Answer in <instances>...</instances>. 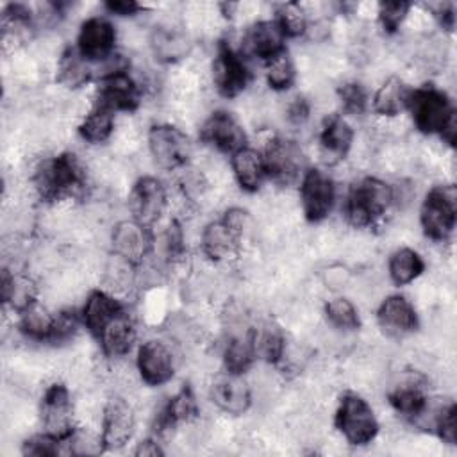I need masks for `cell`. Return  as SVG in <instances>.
Returning a JSON list of instances; mask_svg holds the SVG:
<instances>
[{"instance_id": "44", "label": "cell", "mask_w": 457, "mask_h": 457, "mask_svg": "<svg viewBox=\"0 0 457 457\" xmlns=\"http://www.w3.org/2000/svg\"><path fill=\"white\" fill-rule=\"evenodd\" d=\"M311 114V104L303 96L293 98V102L287 105V120L293 125H302L309 120Z\"/></svg>"}, {"instance_id": "16", "label": "cell", "mask_w": 457, "mask_h": 457, "mask_svg": "<svg viewBox=\"0 0 457 457\" xmlns=\"http://www.w3.org/2000/svg\"><path fill=\"white\" fill-rule=\"evenodd\" d=\"M114 45L116 29L107 18L91 16L80 23L75 50L89 64L114 57Z\"/></svg>"}, {"instance_id": "47", "label": "cell", "mask_w": 457, "mask_h": 457, "mask_svg": "<svg viewBox=\"0 0 457 457\" xmlns=\"http://www.w3.org/2000/svg\"><path fill=\"white\" fill-rule=\"evenodd\" d=\"M164 450L161 448L157 437H146L141 443H137L134 455L137 457H155V455H162Z\"/></svg>"}, {"instance_id": "38", "label": "cell", "mask_w": 457, "mask_h": 457, "mask_svg": "<svg viewBox=\"0 0 457 457\" xmlns=\"http://www.w3.org/2000/svg\"><path fill=\"white\" fill-rule=\"evenodd\" d=\"M296 82V68L293 59L287 54L278 55L277 59L266 64V84L273 91H287Z\"/></svg>"}, {"instance_id": "34", "label": "cell", "mask_w": 457, "mask_h": 457, "mask_svg": "<svg viewBox=\"0 0 457 457\" xmlns=\"http://www.w3.org/2000/svg\"><path fill=\"white\" fill-rule=\"evenodd\" d=\"M221 359H223L225 373L243 377L257 359L250 332L245 334V336L230 337L227 341L225 348H223V357Z\"/></svg>"}, {"instance_id": "9", "label": "cell", "mask_w": 457, "mask_h": 457, "mask_svg": "<svg viewBox=\"0 0 457 457\" xmlns=\"http://www.w3.org/2000/svg\"><path fill=\"white\" fill-rule=\"evenodd\" d=\"M168 205V195L166 187L161 179L145 175L139 177L127 198V207L130 212V220L136 223L150 228L154 227L161 216L164 214V209Z\"/></svg>"}, {"instance_id": "2", "label": "cell", "mask_w": 457, "mask_h": 457, "mask_svg": "<svg viewBox=\"0 0 457 457\" xmlns=\"http://www.w3.org/2000/svg\"><path fill=\"white\" fill-rule=\"evenodd\" d=\"M32 184L43 202L54 204L79 195L84 189V170L71 152L43 159L32 175Z\"/></svg>"}, {"instance_id": "22", "label": "cell", "mask_w": 457, "mask_h": 457, "mask_svg": "<svg viewBox=\"0 0 457 457\" xmlns=\"http://www.w3.org/2000/svg\"><path fill=\"white\" fill-rule=\"evenodd\" d=\"M211 400L225 414L239 416L250 409L252 393L248 384L243 380V377L225 373L223 377L212 382Z\"/></svg>"}, {"instance_id": "25", "label": "cell", "mask_w": 457, "mask_h": 457, "mask_svg": "<svg viewBox=\"0 0 457 457\" xmlns=\"http://www.w3.org/2000/svg\"><path fill=\"white\" fill-rule=\"evenodd\" d=\"M198 416V403L191 386L184 384L161 409L155 420V432L162 436L180 423H187Z\"/></svg>"}, {"instance_id": "45", "label": "cell", "mask_w": 457, "mask_h": 457, "mask_svg": "<svg viewBox=\"0 0 457 457\" xmlns=\"http://www.w3.org/2000/svg\"><path fill=\"white\" fill-rule=\"evenodd\" d=\"M104 7L109 11V14L114 16H134L145 9L136 0H109L104 4Z\"/></svg>"}, {"instance_id": "18", "label": "cell", "mask_w": 457, "mask_h": 457, "mask_svg": "<svg viewBox=\"0 0 457 457\" xmlns=\"http://www.w3.org/2000/svg\"><path fill=\"white\" fill-rule=\"evenodd\" d=\"M377 323L384 336L402 339L418 330L420 318L414 305L403 295H389L377 309Z\"/></svg>"}, {"instance_id": "3", "label": "cell", "mask_w": 457, "mask_h": 457, "mask_svg": "<svg viewBox=\"0 0 457 457\" xmlns=\"http://www.w3.org/2000/svg\"><path fill=\"white\" fill-rule=\"evenodd\" d=\"M393 200L395 193L387 182L378 177H362L346 195V220L353 228L371 227L389 211Z\"/></svg>"}, {"instance_id": "33", "label": "cell", "mask_w": 457, "mask_h": 457, "mask_svg": "<svg viewBox=\"0 0 457 457\" xmlns=\"http://www.w3.org/2000/svg\"><path fill=\"white\" fill-rule=\"evenodd\" d=\"M114 114L111 109L95 104L79 125V136L91 145L105 143L114 130Z\"/></svg>"}, {"instance_id": "8", "label": "cell", "mask_w": 457, "mask_h": 457, "mask_svg": "<svg viewBox=\"0 0 457 457\" xmlns=\"http://www.w3.org/2000/svg\"><path fill=\"white\" fill-rule=\"evenodd\" d=\"M148 150L154 162L162 170L184 168L191 157V141L171 123H155L148 129Z\"/></svg>"}, {"instance_id": "4", "label": "cell", "mask_w": 457, "mask_h": 457, "mask_svg": "<svg viewBox=\"0 0 457 457\" xmlns=\"http://www.w3.org/2000/svg\"><path fill=\"white\" fill-rule=\"evenodd\" d=\"M334 425L337 432L353 446L370 445L378 434V420L373 407L357 393H345L339 398Z\"/></svg>"}, {"instance_id": "32", "label": "cell", "mask_w": 457, "mask_h": 457, "mask_svg": "<svg viewBox=\"0 0 457 457\" xmlns=\"http://www.w3.org/2000/svg\"><path fill=\"white\" fill-rule=\"evenodd\" d=\"M150 46L159 62H175L187 54V39L171 27H155L150 37Z\"/></svg>"}, {"instance_id": "37", "label": "cell", "mask_w": 457, "mask_h": 457, "mask_svg": "<svg viewBox=\"0 0 457 457\" xmlns=\"http://www.w3.org/2000/svg\"><path fill=\"white\" fill-rule=\"evenodd\" d=\"M325 318L337 330L353 332L361 327V316L357 307L343 296L332 298L325 303Z\"/></svg>"}, {"instance_id": "26", "label": "cell", "mask_w": 457, "mask_h": 457, "mask_svg": "<svg viewBox=\"0 0 457 457\" xmlns=\"http://www.w3.org/2000/svg\"><path fill=\"white\" fill-rule=\"evenodd\" d=\"M411 91H412V87H409V84L403 79H400L396 75L386 79L377 87V91L371 98L373 112L378 116H386V118H395V116L402 114L403 111H407Z\"/></svg>"}, {"instance_id": "24", "label": "cell", "mask_w": 457, "mask_h": 457, "mask_svg": "<svg viewBox=\"0 0 457 457\" xmlns=\"http://www.w3.org/2000/svg\"><path fill=\"white\" fill-rule=\"evenodd\" d=\"M121 311H125V307L118 298L102 289H95L87 295L80 309V320L86 330L96 339L105 325Z\"/></svg>"}, {"instance_id": "1", "label": "cell", "mask_w": 457, "mask_h": 457, "mask_svg": "<svg viewBox=\"0 0 457 457\" xmlns=\"http://www.w3.org/2000/svg\"><path fill=\"white\" fill-rule=\"evenodd\" d=\"M414 127L427 136H439L450 146L455 145L457 136V120L455 109L448 95L432 86L425 84L421 87H414L411 91L409 105Z\"/></svg>"}, {"instance_id": "40", "label": "cell", "mask_w": 457, "mask_h": 457, "mask_svg": "<svg viewBox=\"0 0 457 457\" xmlns=\"http://www.w3.org/2000/svg\"><path fill=\"white\" fill-rule=\"evenodd\" d=\"M412 4L411 2H380L377 18L386 34H395L405 21Z\"/></svg>"}, {"instance_id": "36", "label": "cell", "mask_w": 457, "mask_h": 457, "mask_svg": "<svg viewBox=\"0 0 457 457\" xmlns=\"http://www.w3.org/2000/svg\"><path fill=\"white\" fill-rule=\"evenodd\" d=\"M275 23L284 37H300L307 30V14L296 2H282L275 5Z\"/></svg>"}, {"instance_id": "35", "label": "cell", "mask_w": 457, "mask_h": 457, "mask_svg": "<svg viewBox=\"0 0 457 457\" xmlns=\"http://www.w3.org/2000/svg\"><path fill=\"white\" fill-rule=\"evenodd\" d=\"M57 79L66 87H80L91 79L89 62L84 61L79 52L73 48H66L59 61V73Z\"/></svg>"}, {"instance_id": "12", "label": "cell", "mask_w": 457, "mask_h": 457, "mask_svg": "<svg viewBox=\"0 0 457 457\" xmlns=\"http://www.w3.org/2000/svg\"><path fill=\"white\" fill-rule=\"evenodd\" d=\"M39 414L43 428L50 436L66 443L75 434L73 403L64 384L55 382L45 389L39 403Z\"/></svg>"}, {"instance_id": "14", "label": "cell", "mask_w": 457, "mask_h": 457, "mask_svg": "<svg viewBox=\"0 0 457 457\" xmlns=\"http://www.w3.org/2000/svg\"><path fill=\"white\" fill-rule=\"evenodd\" d=\"M136 428V414L132 405L121 398L112 396L104 405L102 432H100V452H112L125 446Z\"/></svg>"}, {"instance_id": "17", "label": "cell", "mask_w": 457, "mask_h": 457, "mask_svg": "<svg viewBox=\"0 0 457 457\" xmlns=\"http://www.w3.org/2000/svg\"><path fill=\"white\" fill-rule=\"evenodd\" d=\"M198 136L204 145L228 155L248 146L245 129L228 111L223 109L209 114V118L202 123Z\"/></svg>"}, {"instance_id": "6", "label": "cell", "mask_w": 457, "mask_h": 457, "mask_svg": "<svg viewBox=\"0 0 457 457\" xmlns=\"http://www.w3.org/2000/svg\"><path fill=\"white\" fill-rule=\"evenodd\" d=\"M246 221L248 212L239 207H232L225 211L221 220L207 223L200 237L204 255L214 262L236 255L243 239Z\"/></svg>"}, {"instance_id": "43", "label": "cell", "mask_w": 457, "mask_h": 457, "mask_svg": "<svg viewBox=\"0 0 457 457\" xmlns=\"http://www.w3.org/2000/svg\"><path fill=\"white\" fill-rule=\"evenodd\" d=\"M82 325V320H80V314L73 312V311H62L55 316V325H54V332H52V337H50V343L54 345H61V343H66L70 341L79 327Z\"/></svg>"}, {"instance_id": "7", "label": "cell", "mask_w": 457, "mask_h": 457, "mask_svg": "<svg viewBox=\"0 0 457 457\" xmlns=\"http://www.w3.org/2000/svg\"><path fill=\"white\" fill-rule=\"evenodd\" d=\"M262 155L264 170H266V179L273 180L275 184L280 186H289L302 179L303 175V152L300 145L293 139L277 136L271 137L266 146Z\"/></svg>"}, {"instance_id": "31", "label": "cell", "mask_w": 457, "mask_h": 457, "mask_svg": "<svg viewBox=\"0 0 457 457\" xmlns=\"http://www.w3.org/2000/svg\"><path fill=\"white\" fill-rule=\"evenodd\" d=\"M387 402L389 405L403 418L414 420L421 416L427 409V396L416 382H403L400 386H395L387 393Z\"/></svg>"}, {"instance_id": "23", "label": "cell", "mask_w": 457, "mask_h": 457, "mask_svg": "<svg viewBox=\"0 0 457 457\" xmlns=\"http://www.w3.org/2000/svg\"><path fill=\"white\" fill-rule=\"evenodd\" d=\"M136 337H137V332H136L134 320L127 311H121L105 325V328L100 332L96 341L105 357L116 359V357L127 355L132 350Z\"/></svg>"}, {"instance_id": "15", "label": "cell", "mask_w": 457, "mask_h": 457, "mask_svg": "<svg viewBox=\"0 0 457 457\" xmlns=\"http://www.w3.org/2000/svg\"><path fill=\"white\" fill-rule=\"evenodd\" d=\"M136 366L141 380L152 387L170 382L177 370V357L162 339H146L137 346Z\"/></svg>"}, {"instance_id": "20", "label": "cell", "mask_w": 457, "mask_h": 457, "mask_svg": "<svg viewBox=\"0 0 457 457\" xmlns=\"http://www.w3.org/2000/svg\"><path fill=\"white\" fill-rule=\"evenodd\" d=\"M112 252L125 262L137 266L152 248L150 228L136 223L134 220H125L116 223L111 234Z\"/></svg>"}, {"instance_id": "27", "label": "cell", "mask_w": 457, "mask_h": 457, "mask_svg": "<svg viewBox=\"0 0 457 457\" xmlns=\"http://www.w3.org/2000/svg\"><path fill=\"white\" fill-rule=\"evenodd\" d=\"M230 166L237 186L246 193H257L266 179V170L261 152L245 146L230 155Z\"/></svg>"}, {"instance_id": "13", "label": "cell", "mask_w": 457, "mask_h": 457, "mask_svg": "<svg viewBox=\"0 0 457 457\" xmlns=\"http://www.w3.org/2000/svg\"><path fill=\"white\" fill-rule=\"evenodd\" d=\"M95 104L112 112H134L141 104V87L125 66L109 70V73L100 79Z\"/></svg>"}, {"instance_id": "11", "label": "cell", "mask_w": 457, "mask_h": 457, "mask_svg": "<svg viewBox=\"0 0 457 457\" xmlns=\"http://www.w3.org/2000/svg\"><path fill=\"white\" fill-rule=\"evenodd\" d=\"M336 186L334 180L318 168H309L300 179V204L303 218L309 223L323 221L334 207Z\"/></svg>"}, {"instance_id": "28", "label": "cell", "mask_w": 457, "mask_h": 457, "mask_svg": "<svg viewBox=\"0 0 457 457\" xmlns=\"http://www.w3.org/2000/svg\"><path fill=\"white\" fill-rule=\"evenodd\" d=\"M248 332L257 359H262L268 364H278L282 361L286 352V336L277 323L264 321Z\"/></svg>"}, {"instance_id": "30", "label": "cell", "mask_w": 457, "mask_h": 457, "mask_svg": "<svg viewBox=\"0 0 457 457\" xmlns=\"http://www.w3.org/2000/svg\"><path fill=\"white\" fill-rule=\"evenodd\" d=\"M54 325H55V316H52L45 307H41L37 300L20 311V321H18L20 332L32 341L50 343Z\"/></svg>"}, {"instance_id": "29", "label": "cell", "mask_w": 457, "mask_h": 457, "mask_svg": "<svg viewBox=\"0 0 457 457\" xmlns=\"http://www.w3.org/2000/svg\"><path fill=\"white\" fill-rule=\"evenodd\" d=\"M425 271L423 257L409 246L396 248L387 259V273L395 286H407Z\"/></svg>"}, {"instance_id": "41", "label": "cell", "mask_w": 457, "mask_h": 457, "mask_svg": "<svg viewBox=\"0 0 457 457\" xmlns=\"http://www.w3.org/2000/svg\"><path fill=\"white\" fill-rule=\"evenodd\" d=\"M66 443L50 436L48 432L30 436L21 443V453L30 457H52L62 453V446Z\"/></svg>"}, {"instance_id": "46", "label": "cell", "mask_w": 457, "mask_h": 457, "mask_svg": "<svg viewBox=\"0 0 457 457\" xmlns=\"http://www.w3.org/2000/svg\"><path fill=\"white\" fill-rule=\"evenodd\" d=\"M434 16L437 20V23L446 29L452 30L455 25V5L453 4H437L434 9Z\"/></svg>"}, {"instance_id": "19", "label": "cell", "mask_w": 457, "mask_h": 457, "mask_svg": "<svg viewBox=\"0 0 457 457\" xmlns=\"http://www.w3.org/2000/svg\"><path fill=\"white\" fill-rule=\"evenodd\" d=\"M352 145H353L352 125L341 114L328 116L323 121L321 130L318 134V148H320V157L323 164L336 166L341 161H345L352 150Z\"/></svg>"}, {"instance_id": "42", "label": "cell", "mask_w": 457, "mask_h": 457, "mask_svg": "<svg viewBox=\"0 0 457 457\" xmlns=\"http://www.w3.org/2000/svg\"><path fill=\"white\" fill-rule=\"evenodd\" d=\"M457 407L455 403H448L439 409L434 420V430L437 437L446 443V445H455L457 443Z\"/></svg>"}, {"instance_id": "21", "label": "cell", "mask_w": 457, "mask_h": 457, "mask_svg": "<svg viewBox=\"0 0 457 457\" xmlns=\"http://www.w3.org/2000/svg\"><path fill=\"white\" fill-rule=\"evenodd\" d=\"M243 45L246 54L266 64L286 54V37L275 20H261L250 25L245 34Z\"/></svg>"}, {"instance_id": "10", "label": "cell", "mask_w": 457, "mask_h": 457, "mask_svg": "<svg viewBox=\"0 0 457 457\" xmlns=\"http://www.w3.org/2000/svg\"><path fill=\"white\" fill-rule=\"evenodd\" d=\"M212 84L223 98H236L250 82V70L243 55L230 43L220 41L212 61Z\"/></svg>"}, {"instance_id": "5", "label": "cell", "mask_w": 457, "mask_h": 457, "mask_svg": "<svg viewBox=\"0 0 457 457\" xmlns=\"http://www.w3.org/2000/svg\"><path fill=\"white\" fill-rule=\"evenodd\" d=\"M457 221V191L453 184L434 186L427 191L420 207V225L423 234L436 241H446Z\"/></svg>"}, {"instance_id": "39", "label": "cell", "mask_w": 457, "mask_h": 457, "mask_svg": "<svg viewBox=\"0 0 457 457\" xmlns=\"http://www.w3.org/2000/svg\"><path fill=\"white\" fill-rule=\"evenodd\" d=\"M337 98L341 102V109L343 112L350 114V116H361L366 112L368 104H370V96L366 87L357 82V80H350L345 82L337 87Z\"/></svg>"}]
</instances>
